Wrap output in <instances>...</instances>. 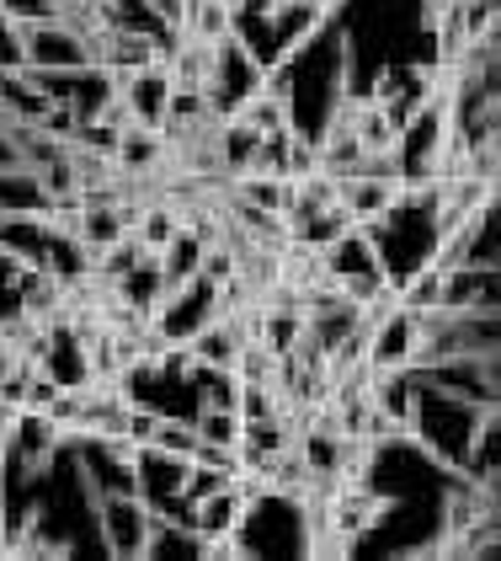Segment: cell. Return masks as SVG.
Returning <instances> with one entry per match:
<instances>
[{"mask_svg": "<svg viewBox=\"0 0 501 561\" xmlns=\"http://www.w3.org/2000/svg\"><path fill=\"white\" fill-rule=\"evenodd\" d=\"M118 96H124L133 129H155L161 134V124H166V102H171V70L166 65H150V70L128 76L124 87H118Z\"/></svg>", "mask_w": 501, "mask_h": 561, "instance_id": "obj_4", "label": "cell"}, {"mask_svg": "<svg viewBox=\"0 0 501 561\" xmlns=\"http://www.w3.org/2000/svg\"><path fill=\"white\" fill-rule=\"evenodd\" d=\"M85 503L96 518V535H102V551L107 557H144L150 551V529H155V508L139 486H102L96 471H81Z\"/></svg>", "mask_w": 501, "mask_h": 561, "instance_id": "obj_1", "label": "cell"}, {"mask_svg": "<svg viewBox=\"0 0 501 561\" xmlns=\"http://www.w3.org/2000/svg\"><path fill=\"white\" fill-rule=\"evenodd\" d=\"M48 209V193L33 167H5L0 172V215H43Z\"/></svg>", "mask_w": 501, "mask_h": 561, "instance_id": "obj_6", "label": "cell"}, {"mask_svg": "<svg viewBox=\"0 0 501 561\" xmlns=\"http://www.w3.org/2000/svg\"><path fill=\"white\" fill-rule=\"evenodd\" d=\"M65 449H70V444H65V433H59V423H54L48 412H16V428H11L5 455H11V466H22L27 481H38Z\"/></svg>", "mask_w": 501, "mask_h": 561, "instance_id": "obj_3", "label": "cell"}, {"mask_svg": "<svg viewBox=\"0 0 501 561\" xmlns=\"http://www.w3.org/2000/svg\"><path fill=\"white\" fill-rule=\"evenodd\" d=\"M16 65H38V70H91V44L81 33H70L59 16L54 22H27L11 33Z\"/></svg>", "mask_w": 501, "mask_h": 561, "instance_id": "obj_2", "label": "cell"}, {"mask_svg": "<svg viewBox=\"0 0 501 561\" xmlns=\"http://www.w3.org/2000/svg\"><path fill=\"white\" fill-rule=\"evenodd\" d=\"M193 375H198V380H203V407H219V412H235V407H241V386H246V380H241V375H235V369H193Z\"/></svg>", "mask_w": 501, "mask_h": 561, "instance_id": "obj_9", "label": "cell"}, {"mask_svg": "<svg viewBox=\"0 0 501 561\" xmlns=\"http://www.w3.org/2000/svg\"><path fill=\"white\" fill-rule=\"evenodd\" d=\"M193 428H198V438H203V444H224V449H241V438H246L241 412H219V407H198Z\"/></svg>", "mask_w": 501, "mask_h": 561, "instance_id": "obj_8", "label": "cell"}, {"mask_svg": "<svg viewBox=\"0 0 501 561\" xmlns=\"http://www.w3.org/2000/svg\"><path fill=\"white\" fill-rule=\"evenodd\" d=\"M250 503L246 492L230 481L209 497H198V540H230V535H246L250 529Z\"/></svg>", "mask_w": 501, "mask_h": 561, "instance_id": "obj_5", "label": "cell"}, {"mask_svg": "<svg viewBox=\"0 0 501 561\" xmlns=\"http://www.w3.org/2000/svg\"><path fill=\"white\" fill-rule=\"evenodd\" d=\"M139 449H155V455H171V460H193V449H198V428L161 412V423H155V433H150V444H139Z\"/></svg>", "mask_w": 501, "mask_h": 561, "instance_id": "obj_7", "label": "cell"}]
</instances>
